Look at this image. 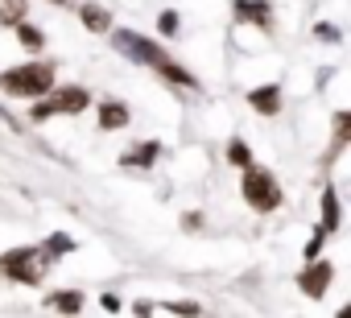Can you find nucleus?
I'll return each mask as SVG.
<instances>
[{"instance_id":"9d476101","label":"nucleus","mask_w":351,"mask_h":318,"mask_svg":"<svg viewBox=\"0 0 351 318\" xmlns=\"http://www.w3.org/2000/svg\"><path fill=\"white\" fill-rule=\"evenodd\" d=\"M83 25H87L91 34H108V29H112V13L99 9V5H83Z\"/></svg>"},{"instance_id":"aec40b11","label":"nucleus","mask_w":351,"mask_h":318,"mask_svg":"<svg viewBox=\"0 0 351 318\" xmlns=\"http://www.w3.org/2000/svg\"><path fill=\"white\" fill-rule=\"evenodd\" d=\"M322 240H326L322 232H318V236H310V244H306V260H314V256L322 252Z\"/></svg>"},{"instance_id":"2eb2a0df","label":"nucleus","mask_w":351,"mask_h":318,"mask_svg":"<svg viewBox=\"0 0 351 318\" xmlns=\"http://www.w3.org/2000/svg\"><path fill=\"white\" fill-rule=\"evenodd\" d=\"M228 162H232V166H240V170H244V166H252V153H248V145H244V140H232V145H228Z\"/></svg>"},{"instance_id":"423d86ee","label":"nucleus","mask_w":351,"mask_h":318,"mask_svg":"<svg viewBox=\"0 0 351 318\" xmlns=\"http://www.w3.org/2000/svg\"><path fill=\"white\" fill-rule=\"evenodd\" d=\"M330 277H335V269H330L326 260H310V265L302 269L298 285H302V293H306V297H322V293H326V285H330Z\"/></svg>"},{"instance_id":"6e6552de","label":"nucleus","mask_w":351,"mask_h":318,"mask_svg":"<svg viewBox=\"0 0 351 318\" xmlns=\"http://www.w3.org/2000/svg\"><path fill=\"white\" fill-rule=\"evenodd\" d=\"M248 103L261 112V116H277L281 112V87H256V91H248Z\"/></svg>"},{"instance_id":"4468645a","label":"nucleus","mask_w":351,"mask_h":318,"mask_svg":"<svg viewBox=\"0 0 351 318\" xmlns=\"http://www.w3.org/2000/svg\"><path fill=\"white\" fill-rule=\"evenodd\" d=\"M157 71H161V75H165V79H169V83H178V87H199V83H195V75H191V71H182V66H173V62H169V58H161V62H157Z\"/></svg>"},{"instance_id":"412c9836","label":"nucleus","mask_w":351,"mask_h":318,"mask_svg":"<svg viewBox=\"0 0 351 318\" xmlns=\"http://www.w3.org/2000/svg\"><path fill=\"white\" fill-rule=\"evenodd\" d=\"M46 252H50V256H54V252H71V240H66V236H54V240L46 244Z\"/></svg>"},{"instance_id":"f3484780","label":"nucleus","mask_w":351,"mask_h":318,"mask_svg":"<svg viewBox=\"0 0 351 318\" xmlns=\"http://www.w3.org/2000/svg\"><path fill=\"white\" fill-rule=\"evenodd\" d=\"M21 17H25V5H17V0H9V5L0 9V21H5V25H17Z\"/></svg>"},{"instance_id":"20e7f679","label":"nucleus","mask_w":351,"mask_h":318,"mask_svg":"<svg viewBox=\"0 0 351 318\" xmlns=\"http://www.w3.org/2000/svg\"><path fill=\"white\" fill-rule=\"evenodd\" d=\"M87 103H91V95H87L83 87H58L50 99L34 103V120H46V116H54V112H66V116H75V112H83Z\"/></svg>"},{"instance_id":"0eeeda50","label":"nucleus","mask_w":351,"mask_h":318,"mask_svg":"<svg viewBox=\"0 0 351 318\" xmlns=\"http://www.w3.org/2000/svg\"><path fill=\"white\" fill-rule=\"evenodd\" d=\"M236 17L240 21H252L256 29H269L273 25V13H269L265 0H236Z\"/></svg>"},{"instance_id":"f8f14e48","label":"nucleus","mask_w":351,"mask_h":318,"mask_svg":"<svg viewBox=\"0 0 351 318\" xmlns=\"http://www.w3.org/2000/svg\"><path fill=\"white\" fill-rule=\"evenodd\" d=\"M157 157H161V145H157V140H141V145L124 157V162H128V166H153Z\"/></svg>"},{"instance_id":"9b49d317","label":"nucleus","mask_w":351,"mask_h":318,"mask_svg":"<svg viewBox=\"0 0 351 318\" xmlns=\"http://www.w3.org/2000/svg\"><path fill=\"white\" fill-rule=\"evenodd\" d=\"M46 306H50V310H62V314H79V310H83V293L62 289V293H50V297H46Z\"/></svg>"},{"instance_id":"1a4fd4ad","label":"nucleus","mask_w":351,"mask_h":318,"mask_svg":"<svg viewBox=\"0 0 351 318\" xmlns=\"http://www.w3.org/2000/svg\"><path fill=\"white\" fill-rule=\"evenodd\" d=\"M128 124V108L124 103H104L99 108V128L104 132H116V128H124Z\"/></svg>"},{"instance_id":"393cba45","label":"nucleus","mask_w":351,"mask_h":318,"mask_svg":"<svg viewBox=\"0 0 351 318\" xmlns=\"http://www.w3.org/2000/svg\"><path fill=\"white\" fill-rule=\"evenodd\" d=\"M54 5H62V0H54Z\"/></svg>"},{"instance_id":"b1692460","label":"nucleus","mask_w":351,"mask_h":318,"mask_svg":"<svg viewBox=\"0 0 351 318\" xmlns=\"http://www.w3.org/2000/svg\"><path fill=\"white\" fill-rule=\"evenodd\" d=\"M104 310H120V297L116 293H104Z\"/></svg>"},{"instance_id":"7ed1b4c3","label":"nucleus","mask_w":351,"mask_h":318,"mask_svg":"<svg viewBox=\"0 0 351 318\" xmlns=\"http://www.w3.org/2000/svg\"><path fill=\"white\" fill-rule=\"evenodd\" d=\"M244 199L256 211H273L281 203V186L273 182V174H265L256 166H244Z\"/></svg>"},{"instance_id":"f257e3e1","label":"nucleus","mask_w":351,"mask_h":318,"mask_svg":"<svg viewBox=\"0 0 351 318\" xmlns=\"http://www.w3.org/2000/svg\"><path fill=\"white\" fill-rule=\"evenodd\" d=\"M0 87H5L9 95H46L54 87V66L50 62H25L17 71L0 75Z\"/></svg>"},{"instance_id":"6ab92c4d","label":"nucleus","mask_w":351,"mask_h":318,"mask_svg":"<svg viewBox=\"0 0 351 318\" xmlns=\"http://www.w3.org/2000/svg\"><path fill=\"white\" fill-rule=\"evenodd\" d=\"M157 29L169 38V34H178V13H161V21H157Z\"/></svg>"},{"instance_id":"f03ea898","label":"nucleus","mask_w":351,"mask_h":318,"mask_svg":"<svg viewBox=\"0 0 351 318\" xmlns=\"http://www.w3.org/2000/svg\"><path fill=\"white\" fill-rule=\"evenodd\" d=\"M46 265L50 260L42 248H13V252L0 256V273L13 277V281H25V285H38L46 277Z\"/></svg>"},{"instance_id":"39448f33","label":"nucleus","mask_w":351,"mask_h":318,"mask_svg":"<svg viewBox=\"0 0 351 318\" xmlns=\"http://www.w3.org/2000/svg\"><path fill=\"white\" fill-rule=\"evenodd\" d=\"M116 50L120 54H128L132 62H145V66H157L161 58H165V50L161 46H153L149 38H141V34H132V29H116Z\"/></svg>"},{"instance_id":"ddd939ff","label":"nucleus","mask_w":351,"mask_h":318,"mask_svg":"<svg viewBox=\"0 0 351 318\" xmlns=\"http://www.w3.org/2000/svg\"><path fill=\"white\" fill-rule=\"evenodd\" d=\"M339 228V199L335 191H322V236H330Z\"/></svg>"},{"instance_id":"dca6fc26","label":"nucleus","mask_w":351,"mask_h":318,"mask_svg":"<svg viewBox=\"0 0 351 318\" xmlns=\"http://www.w3.org/2000/svg\"><path fill=\"white\" fill-rule=\"evenodd\" d=\"M17 38H21V46H29V50H42V34H38L34 25H21V21H17Z\"/></svg>"},{"instance_id":"5701e85b","label":"nucleus","mask_w":351,"mask_h":318,"mask_svg":"<svg viewBox=\"0 0 351 318\" xmlns=\"http://www.w3.org/2000/svg\"><path fill=\"white\" fill-rule=\"evenodd\" d=\"M318 34H322L326 42H339V29H335V25H318Z\"/></svg>"},{"instance_id":"a211bd4d","label":"nucleus","mask_w":351,"mask_h":318,"mask_svg":"<svg viewBox=\"0 0 351 318\" xmlns=\"http://www.w3.org/2000/svg\"><path fill=\"white\" fill-rule=\"evenodd\" d=\"M347 124H351V116H347V112H339V116H335V149H343V145H347Z\"/></svg>"},{"instance_id":"4be33fe9","label":"nucleus","mask_w":351,"mask_h":318,"mask_svg":"<svg viewBox=\"0 0 351 318\" xmlns=\"http://www.w3.org/2000/svg\"><path fill=\"white\" fill-rule=\"evenodd\" d=\"M169 310H173V314H199V306H195V302H173Z\"/></svg>"}]
</instances>
